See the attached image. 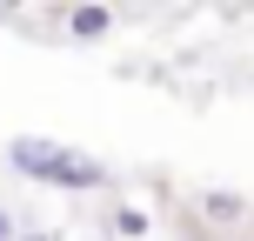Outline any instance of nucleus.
<instances>
[{
    "instance_id": "20e7f679",
    "label": "nucleus",
    "mask_w": 254,
    "mask_h": 241,
    "mask_svg": "<svg viewBox=\"0 0 254 241\" xmlns=\"http://www.w3.org/2000/svg\"><path fill=\"white\" fill-rule=\"evenodd\" d=\"M0 241H13V215H0Z\"/></svg>"
},
{
    "instance_id": "7ed1b4c3",
    "label": "nucleus",
    "mask_w": 254,
    "mask_h": 241,
    "mask_svg": "<svg viewBox=\"0 0 254 241\" xmlns=\"http://www.w3.org/2000/svg\"><path fill=\"white\" fill-rule=\"evenodd\" d=\"M114 228H121V235H140V228H147V215H134V208H121V215H114Z\"/></svg>"
},
{
    "instance_id": "f257e3e1",
    "label": "nucleus",
    "mask_w": 254,
    "mask_h": 241,
    "mask_svg": "<svg viewBox=\"0 0 254 241\" xmlns=\"http://www.w3.org/2000/svg\"><path fill=\"white\" fill-rule=\"evenodd\" d=\"M7 161L20 167V174L61 181V188H94V181H101V167H94L87 154H67L61 141H40V134H20V141L7 148Z\"/></svg>"
},
{
    "instance_id": "f03ea898",
    "label": "nucleus",
    "mask_w": 254,
    "mask_h": 241,
    "mask_svg": "<svg viewBox=\"0 0 254 241\" xmlns=\"http://www.w3.org/2000/svg\"><path fill=\"white\" fill-rule=\"evenodd\" d=\"M107 20H114L107 7H74V20H67V27H74L80 40H101V34H107Z\"/></svg>"
},
{
    "instance_id": "39448f33",
    "label": "nucleus",
    "mask_w": 254,
    "mask_h": 241,
    "mask_svg": "<svg viewBox=\"0 0 254 241\" xmlns=\"http://www.w3.org/2000/svg\"><path fill=\"white\" fill-rule=\"evenodd\" d=\"M27 241H54V235H27Z\"/></svg>"
}]
</instances>
